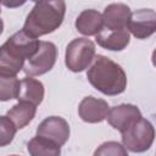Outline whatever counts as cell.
<instances>
[{
	"mask_svg": "<svg viewBox=\"0 0 156 156\" xmlns=\"http://www.w3.org/2000/svg\"><path fill=\"white\" fill-rule=\"evenodd\" d=\"M39 41L24 30L11 35L0 46V74L17 77V73L23 69L26 61L37 52Z\"/></svg>",
	"mask_w": 156,
	"mask_h": 156,
	"instance_id": "1",
	"label": "cell"
},
{
	"mask_svg": "<svg viewBox=\"0 0 156 156\" xmlns=\"http://www.w3.org/2000/svg\"><path fill=\"white\" fill-rule=\"evenodd\" d=\"M87 78L96 90L108 96L122 94L127 88V76L123 68L104 55L94 57Z\"/></svg>",
	"mask_w": 156,
	"mask_h": 156,
	"instance_id": "2",
	"label": "cell"
},
{
	"mask_svg": "<svg viewBox=\"0 0 156 156\" xmlns=\"http://www.w3.org/2000/svg\"><path fill=\"white\" fill-rule=\"evenodd\" d=\"M65 13V1H38L28 13L22 30L35 39L52 33L62 24Z\"/></svg>",
	"mask_w": 156,
	"mask_h": 156,
	"instance_id": "3",
	"label": "cell"
},
{
	"mask_svg": "<svg viewBox=\"0 0 156 156\" xmlns=\"http://www.w3.org/2000/svg\"><path fill=\"white\" fill-rule=\"evenodd\" d=\"M121 134L123 146L132 152H144L149 150L155 139L154 126L143 117Z\"/></svg>",
	"mask_w": 156,
	"mask_h": 156,
	"instance_id": "4",
	"label": "cell"
},
{
	"mask_svg": "<svg viewBox=\"0 0 156 156\" xmlns=\"http://www.w3.org/2000/svg\"><path fill=\"white\" fill-rule=\"evenodd\" d=\"M95 57V44L87 38H77L66 48L65 63L72 72H82L88 68Z\"/></svg>",
	"mask_w": 156,
	"mask_h": 156,
	"instance_id": "5",
	"label": "cell"
},
{
	"mask_svg": "<svg viewBox=\"0 0 156 156\" xmlns=\"http://www.w3.org/2000/svg\"><path fill=\"white\" fill-rule=\"evenodd\" d=\"M57 50L56 45L51 41H39L37 52L26 61L23 72L27 77L41 76L51 71L56 62Z\"/></svg>",
	"mask_w": 156,
	"mask_h": 156,
	"instance_id": "6",
	"label": "cell"
},
{
	"mask_svg": "<svg viewBox=\"0 0 156 156\" xmlns=\"http://www.w3.org/2000/svg\"><path fill=\"white\" fill-rule=\"evenodd\" d=\"M127 30L136 39H146L156 30V12L151 9H140L130 13Z\"/></svg>",
	"mask_w": 156,
	"mask_h": 156,
	"instance_id": "7",
	"label": "cell"
},
{
	"mask_svg": "<svg viewBox=\"0 0 156 156\" xmlns=\"http://www.w3.org/2000/svg\"><path fill=\"white\" fill-rule=\"evenodd\" d=\"M69 126L67 121L58 116L46 117L37 128V135L56 143L58 146L66 144L69 138Z\"/></svg>",
	"mask_w": 156,
	"mask_h": 156,
	"instance_id": "8",
	"label": "cell"
},
{
	"mask_svg": "<svg viewBox=\"0 0 156 156\" xmlns=\"http://www.w3.org/2000/svg\"><path fill=\"white\" fill-rule=\"evenodd\" d=\"M107 122L111 127L117 129L118 132H126L133 123L141 118L140 110L132 104H121L118 106H113L108 110L106 116Z\"/></svg>",
	"mask_w": 156,
	"mask_h": 156,
	"instance_id": "9",
	"label": "cell"
},
{
	"mask_svg": "<svg viewBox=\"0 0 156 156\" xmlns=\"http://www.w3.org/2000/svg\"><path fill=\"white\" fill-rule=\"evenodd\" d=\"M110 106L102 99H96L94 96L84 98L78 107L79 117L87 123H100L106 119Z\"/></svg>",
	"mask_w": 156,
	"mask_h": 156,
	"instance_id": "10",
	"label": "cell"
},
{
	"mask_svg": "<svg viewBox=\"0 0 156 156\" xmlns=\"http://www.w3.org/2000/svg\"><path fill=\"white\" fill-rule=\"evenodd\" d=\"M130 9L126 4L113 2L105 7L102 16L104 27L107 30H122L127 29V24L130 17Z\"/></svg>",
	"mask_w": 156,
	"mask_h": 156,
	"instance_id": "11",
	"label": "cell"
},
{
	"mask_svg": "<svg viewBox=\"0 0 156 156\" xmlns=\"http://www.w3.org/2000/svg\"><path fill=\"white\" fill-rule=\"evenodd\" d=\"M76 28L83 35L90 37L99 34L104 29V21L101 13L93 9L83 10L76 20Z\"/></svg>",
	"mask_w": 156,
	"mask_h": 156,
	"instance_id": "12",
	"label": "cell"
},
{
	"mask_svg": "<svg viewBox=\"0 0 156 156\" xmlns=\"http://www.w3.org/2000/svg\"><path fill=\"white\" fill-rule=\"evenodd\" d=\"M96 43L107 50L121 51L127 48L130 41V34L127 29L122 30H107L102 29L99 34L95 35Z\"/></svg>",
	"mask_w": 156,
	"mask_h": 156,
	"instance_id": "13",
	"label": "cell"
},
{
	"mask_svg": "<svg viewBox=\"0 0 156 156\" xmlns=\"http://www.w3.org/2000/svg\"><path fill=\"white\" fill-rule=\"evenodd\" d=\"M44 85L40 80L32 77H24L21 80L17 100L26 101L33 104L34 106H38L39 104H41L44 99Z\"/></svg>",
	"mask_w": 156,
	"mask_h": 156,
	"instance_id": "14",
	"label": "cell"
},
{
	"mask_svg": "<svg viewBox=\"0 0 156 156\" xmlns=\"http://www.w3.org/2000/svg\"><path fill=\"white\" fill-rule=\"evenodd\" d=\"M35 113L37 106L26 101H18L7 111L6 116L12 121L17 129H22L29 124V122H32V119L35 117Z\"/></svg>",
	"mask_w": 156,
	"mask_h": 156,
	"instance_id": "15",
	"label": "cell"
},
{
	"mask_svg": "<svg viewBox=\"0 0 156 156\" xmlns=\"http://www.w3.org/2000/svg\"><path fill=\"white\" fill-rule=\"evenodd\" d=\"M27 150L30 156H61V146L38 135L28 141Z\"/></svg>",
	"mask_w": 156,
	"mask_h": 156,
	"instance_id": "16",
	"label": "cell"
},
{
	"mask_svg": "<svg viewBox=\"0 0 156 156\" xmlns=\"http://www.w3.org/2000/svg\"><path fill=\"white\" fill-rule=\"evenodd\" d=\"M21 80L17 77H7L0 74V101L17 99Z\"/></svg>",
	"mask_w": 156,
	"mask_h": 156,
	"instance_id": "17",
	"label": "cell"
},
{
	"mask_svg": "<svg viewBox=\"0 0 156 156\" xmlns=\"http://www.w3.org/2000/svg\"><path fill=\"white\" fill-rule=\"evenodd\" d=\"M17 128L7 116H0V147L12 143Z\"/></svg>",
	"mask_w": 156,
	"mask_h": 156,
	"instance_id": "18",
	"label": "cell"
},
{
	"mask_svg": "<svg viewBox=\"0 0 156 156\" xmlns=\"http://www.w3.org/2000/svg\"><path fill=\"white\" fill-rule=\"evenodd\" d=\"M93 156H128L127 149L117 141H105L94 152Z\"/></svg>",
	"mask_w": 156,
	"mask_h": 156,
	"instance_id": "19",
	"label": "cell"
},
{
	"mask_svg": "<svg viewBox=\"0 0 156 156\" xmlns=\"http://www.w3.org/2000/svg\"><path fill=\"white\" fill-rule=\"evenodd\" d=\"M2 30H4V22H2V20L0 18V35L2 34Z\"/></svg>",
	"mask_w": 156,
	"mask_h": 156,
	"instance_id": "20",
	"label": "cell"
},
{
	"mask_svg": "<svg viewBox=\"0 0 156 156\" xmlns=\"http://www.w3.org/2000/svg\"><path fill=\"white\" fill-rule=\"evenodd\" d=\"M11 156H18V155H11Z\"/></svg>",
	"mask_w": 156,
	"mask_h": 156,
	"instance_id": "21",
	"label": "cell"
},
{
	"mask_svg": "<svg viewBox=\"0 0 156 156\" xmlns=\"http://www.w3.org/2000/svg\"><path fill=\"white\" fill-rule=\"evenodd\" d=\"M0 12H1V9H0Z\"/></svg>",
	"mask_w": 156,
	"mask_h": 156,
	"instance_id": "22",
	"label": "cell"
}]
</instances>
